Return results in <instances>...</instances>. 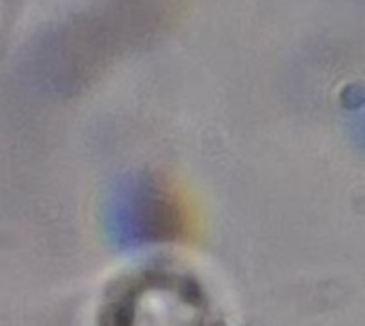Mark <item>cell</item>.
Instances as JSON below:
<instances>
[{"mask_svg": "<svg viewBox=\"0 0 365 326\" xmlns=\"http://www.w3.org/2000/svg\"><path fill=\"white\" fill-rule=\"evenodd\" d=\"M98 326H214V316L205 290L192 275L171 267H148L107 293Z\"/></svg>", "mask_w": 365, "mask_h": 326, "instance_id": "cell-1", "label": "cell"}, {"mask_svg": "<svg viewBox=\"0 0 365 326\" xmlns=\"http://www.w3.org/2000/svg\"><path fill=\"white\" fill-rule=\"evenodd\" d=\"M124 222H126V239L130 237H163V235H182L192 216L186 209V203L180 196H171L167 192L124 201Z\"/></svg>", "mask_w": 365, "mask_h": 326, "instance_id": "cell-2", "label": "cell"}]
</instances>
